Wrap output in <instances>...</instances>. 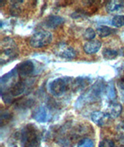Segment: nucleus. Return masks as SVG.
<instances>
[{"mask_svg":"<svg viewBox=\"0 0 124 147\" xmlns=\"http://www.w3.org/2000/svg\"><path fill=\"white\" fill-rule=\"evenodd\" d=\"M118 54H119V52L115 50H112V49L106 48L102 51V56L104 58L108 61L115 59L118 56Z\"/></svg>","mask_w":124,"mask_h":147,"instance_id":"17","label":"nucleus"},{"mask_svg":"<svg viewBox=\"0 0 124 147\" xmlns=\"http://www.w3.org/2000/svg\"><path fill=\"white\" fill-rule=\"evenodd\" d=\"M97 33L100 37L104 38L111 35L112 33V30L107 26H100L97 28Z\"/></svg>","mask_w":124,"mask_h":147,"instance_id":"18","label":"nucleus"},{"mask_svg":"<svg viewBox=\"0 0 124 147\" xmlns=\"http://www.w3.org/2000/svg\"><path fill=\"white\" fill-rule=\"evenodd\" d=\"M78 147H94V142L90 139L85 138L79 142Z\"/></svg>","mask_w":124,"mask_h":147,"instance_id":"23","label":"nucleus"},{"mask_svg":"<svg viewBox=\"0 0 124 147\" xmlns=\"http://www.w3.org/2000/svg\"><path fill=\"white\" fill-rule=\"evenodd\" d=\"M108 119H109L106 113L101 111H95L91 114V121L97 125L102 126L106 123Z\"/></svg>","mask_w":124,"mask_h":147,"instance_id":"15","label":"nucleus"},{"mask_svg":"<svg viewBox=\"0 0 124 147\" xmlns=\"http://www.w3.org/2000/svg\"><path fill=\"white\" fill-rule=\"evenodd\" d=\"M106 86L104 84L102 80L98 81L92 85L89 89H88L85 93L81 94L79 100L77 101L76 106L82 107L88 104H92L94 102L99 100L102 94L105 91Z\"/></svg>","mask_w":124,"mask_h":147,"instance_id":"1","label":"nucleus"},{"mask_svg":"<svg viewBox=\"0 0 124 147\" xmlns=\"http://www.w3.org/2000/svg\"><path fill=\"white\" fill-rule=\"evenodd\" d=\"M118 84H119V86L120 87V88L124 90V76L121 77V78L119 79V81H118Z\"/></svg>","mask_w":124,"mask_h":147,"instance_id":"26","label":"nucleus"},{"mask_svg":"<svg viewBox=\"0 0 124 147\" xmlns=\"http://www.w3.org/2000/svg\"><path fill=\"white\" fill-rule=\"evenodd\" d=\"M64 22V20L61 16L51 15L45 18V20H43V25L47 28L54 30L62 25Z\"/></svg>","mask_w":124,"mask_h":147,"instance_id":"10","label":"nucleus"},{"mask_svg":"<svg viewBox=\"0 0 124 147\" xmlns=\"http://www.w3.org/2000/svg\"><path fill=\"white\" fill-rule=\"evenodd\" d=\"M40 142V133L37 127L33 124H28L21 131V147H37Z\"/></svg>","mask_w":124,"mask_h":147,"instance_id":"2","label":"nucleus"},{"mask_svg":"<svg viewBox=\"0 0 124 147\" xmlns=\"http://www.w3.org/2000/svg\"><path fill=\"white\" fill-rule=\"evenodd\" d=\"M106 11L109 13H120L124 12V1H108L106 4Z\"/></svg>","mask_w":124,"mask_h":147,"instance_id":"11","label":"nucleus"},{"mask_svg":"<svg viewBox=\"0 0 124 147\" xmlns=\"http://www.w3.org/2000/svg\"><path fill=\"white\" fill-rule=\"evenodd\" d=\"M112 24L115 27H122L124 26V15L115 16L112 20Z\"/></svg>","mask_w":124,"mask_h":147,"instance_id":"20","label":"nucleus"},{"mask_svg":"<svg viewBox=\"0 0 124 147\" xmlns=\"http://www.w3.org/2000/svg\"><path fill=\"white\" fill-rule=\"evenodd\" d=\"M90 83V80L86 78H78L72 83L74 90H81L85 88Z\"/></svg>","mask_w":124,"mask_h":147,"instance_id":"16","label":"nucleus"},{"mask_svg":"<svg viewBox=\"0 0 124 147\" xmlns=\"http://www.w3.org/2000/svg\"><path fill=\"white\" fill-rule=\"evenodd\" d=\"M26 88H27V84L25 81L20 80L16 81L13 86H11L9 88L5 91V94H2L3 99L5 102L10 103L13 101V98H16V97L22 95L26 90Z\"/></svg>","mask_w":124,"mask_h":147,"instance_id":"5","label":"nucleus"},{"mask_svg":"<svg viewBox=\"0 0 124 147\" xmlns=\"http://www.w3.org/2000/svg\"><path fill=\"white\" fill-rule=\"evenodd\" d=\"M12 119V114L7 111L1 112V126H3L4 125L8 123Z\"/></svg>","mask_w":124,"mask_h":147,"instance_id":"22","label":"nucleus"},{"mask_svg":"<svg viewBox=\"0 0 124 147\" xmlns=\"http://www.w3.org/2000/svg\"><path fill=\"white\" fill-rule=\"evenodd\" d=\"M32 117L38 122H46L48 119L47 111L44 106H39L33 110Z\"/></svg>","mask_w":124,"mask_h":147,"instance_id":"13","label":"nucleus"},{"mask_svg":"<svg viewBox=\"0 0 124 147\" xmlns=\"http://www.w3.org/2000/svg\"><path fill=\"white\" fill-rule=\"evenodd\" d=\"M102 47V43L99 40H93L88 41L84 44V51L88 54H94L97 53L100 50Z\"/></svg>","mask_w":124,"mask_h":147,"instance_id":"14","label":"nucleus"},{"mask_svg":"<svg viewBox=\"0 0 124 147\" xmlns=\"http://www.w3.org/2000/svg\"><path fill=\"white\" fill-rule=\"evenodd\" d=\"M70 85H72L71 79L58 78L51 81L49 85V90L54 96L60 97L68 91Z\"/></svg>","mask_w":124,"mask_h":147,"instance_id":"6","label":"nucleus"},{"mask_svg":"<svg viewBox=\"0 0 124 147\" xmlns=\"http://www.w3.org/2000/svg\"><path fill=\"white\" fill-rule=\"evenodd\" d=\"M117 129H118V131H119V132H121L122 134L124 135V120L123 121H122V122L118 125Z\"/></svg>","mask_w":124,"mask_h":147,"instance_id":"25","label":"nucleus"},{"mask_svg":"<svg viewBox=\"0 0 124 147\" xmlns=\"http://www.w3.org/2000/svg\"><path fill=\"white\" fill-rule=\"evenodd\" d=\"M96 33L92 28H87L85 30L83 34L84 38L89 41L93 40V39L96 37Z\"/></svg>","mask_w":124,"mask_h":147,"instance_id":"21","label":"nucleus"},{"mask_svg":"<svg viewBox=\"0 0 124 147\" xmlns=\"http://www.w3.org/2000/svg\"><path fill=\"white\" fill-rule=\"evenodd\" d=\"M105 92L106 94L107 98L112 101L117 98V91H116L115 87L112 84H109L107 86H106Z\"/></svg>","mask_w":124,"mask_h":147,"instance_id":"19","label":"nucleus"},{"mask_svg":"<svg viewBox=\"0 0 124 147\" xmlns=\"http://www.w3.org/2000/svg\"><path fill=\"white\" fill-rule=\"evenodd\" d=\"M55 54L60 57L61 58L68 59V60L75 58L76 55H77L75 49L72 48L71 47L67 46L64 43H63V44L61 43L57 47Z\"/></svg>","mask_w":124,"mask_h":147,"instance_id":"9","label":"nucleus"},{"mask_svg":"<svg viewBox=\"0 0 124 147\" xmlns=\"http://www.w3.org/2000/svg\"><path fill=\"white\" fill-rule=\"evenodd\" d=\"M19 55L17 46L13 40L10 38L3 39L1 42V63L7 62L17 57Z\"/></svg>","mask_w":124,"mask_h":147,"instance_id":"3","label":"nucleus"},{"mask_svg":"<svg viewBox=\"0 0 124 147\" xmlns=\"http://www.w3.org/2000/svg\"><path fill=\"white\" fill-rule=\"evenodd\" d=\"M99 147H116V146L112 140H103L99 143Z\"/></svg>","mask_w":124,"mask_h":147,"instance_id":"24","label":"nucleus"},{"mask_svg":"<svg viewBox=\"0 0 124 147\" xmlns=\"http://www.w3.org/2000/svg\"><path fill=\"white\" fill-rule=\"evenodd\" d=\"M19 76L16 69H13V71H9V73L5 74L1 78V90L2 92L6 91L11 86H13L15 84L17 80V77Z\"/></svg>","mask_w":124,"mask_h":147,"instance_id":"7","label":"nucleus"},{"mask_svg":"<svg viewBox=\"0 0 124 147\" xmlns=\"http://www.w3.org/2000/svg\"><path fill=\"white\" fill-rule=\"evenodd\" d=\"M123 107L118 102H112L106 109V115L109 119H117L121 115Z\"/></svg>","mask_w":124,"mask_h":147,"instance_id":"12","label":"nucleus"},{"mask_svg":"<svg viewBox=\"0 0 124 147\" xmlns=\"http://www.w3.org/2000/svg\"><path fill=\"white\" fill-rule=\"evenodd\" d=\"M53 40L51 32L47 30L38 31L29 40V44L33 48H43L50 45Z\"/></svg>","mask_w":124,"mask_h":147,"instance_id":"4","label":"nucleus"},{"mask_svg":"<svg viewBox=\"0 0 124 147\" xmlns=\"http://www.w3.org/2000/svg\"><path fill=\"white\" fill-rule=\"evenodd\" d=\"M119 53H120V55H122V56H124V47H123L119 50Z\"/></svg>","mask_w":124,"mask_h":147,"instance_id":"27","label":"nucleus"},{"mask_svg":"<svg viewBox=\"0 0 124 147\" xmlns=\"http://www.w3.org/2000/svg\"><path fill=\"white\" fill-rule=\"evenodd\" d=\"M16 71H17L19 76L24 78L30 75L31 74H33L35 69V66L33 61L27 60V61H23L20 63H19L16 67Z\"/></svg>","mask_w":124,"mask_h":147,"instance_id":"8","label":"nucleus"}]
</instances>
